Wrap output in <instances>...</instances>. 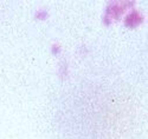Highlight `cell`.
Wrapping results in <instances>:
<instances>
[{
    "label": "cell",
    "instance_id": "1",
    "mask_svg": "<svg viewBox=\"0 0 148 139\" xmlns=\"http://www.w3.org/2000/svg\"><path fill=\"white\" fill-rule=\"evenodd\" d=\"M142 20H143V18L140 16V13H138V12H132L130 14H128L126 17L125 24L129 27H134V26H136V25L141 24Z\"/></svg>",
    "mask_w": 148,
    "mask_h": 139
},
{
    "label": "cell",
    "instance_id": "2",
    "mask_svg": "<svg viewBox=\"0 0 148 139\" xmlns=\"http://www.w3.org/2000/svg\"><path fill=\"white\" fill-rule=\"evenodd\" d=\"M46 12H44V11H42V12H38V14H37V18L38 19H44V18H46Z\"/></svg>",
    "mask_w": 148,
    "mask_h": 139
},
{
    "label": "cell",
    "instance_id": "3",
    "mask_svg": "<svg viewBox=\"0 0 148 139\" xmlns=\"http://www.w3.org/2000/svg\"><path fill=\"white\" fill-rule=\"evenodd\" d=\"M52 52H53L55 54H57L58 52H60V47H59L58 45H53V46H52Z\"/></svg>",
    "mask_w": 148,
    "mask_h": 139
}]
</instances>
